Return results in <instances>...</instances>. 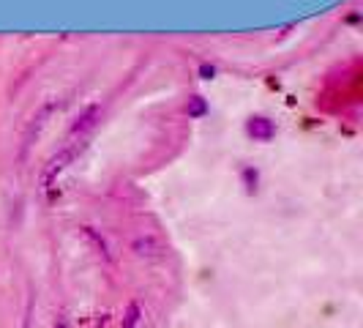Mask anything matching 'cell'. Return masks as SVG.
<instances>
[{
  "mask_svg": "<svg viewBox=\"0 0 363 328\" xmlns=\"http://www.w3.org/2000/svg\"><path fill=\"white\" fill-rule=\"evenodd\" d=\"M74 153H77V143H74L72 148H66V151H60L57 156H52V159H50V164H47V167H44V173H41V189H50V183H52L55 178H57V175L66 170V164L74 159Z\"/></svg>",
  "mask_w": 363,
  "mask_h": 328,
  "instance_id": "1",
  "label": "cell"
},
{
  "mask_svg": "<svg viewBox=\"0 0 363 328\" xmlns=\"http://www.w3.org/2000/svg\"><path fill=\"white\" fill-rule=\"evenodd\" d=\"M246 131H249V137L268 143L273 134H276V126H273V121H268V118H259V115H257V118H249Z\"/></svg>",
  "mask_w": 363,
  "mask_h": 328,
  "instance_id": "2",
  "label": "cell"
},
{
  "mask_svg": "<svg viewBox=\"0 0 363 328\" xmlns=\"http://www.w3.org/2000/svg\"><path fill=\"white\" fill-rule=\"evenodd\" d=\"M96 118H99V107H91L85 115H82V118H79V121H77V124H74L72 137H74V134H79V137H82L85 131H91V129L96 126Z\"/></svg>",
  "mask_w": 363,
  "mask_h": 328,
  "instance_id": "3",
  "label": "cell"
},
{
  "mask_svg": "<svg viewBox=\"0 0 363 328\" xmlns=\"http://www.w3.org/2000/svg\"><path fill=\"white\" fill-rule=\"evenodd\" d=\"M134 249H137V255H143V257L162 255V246H159L153 238H140V241H134Z\"/></svg>",
  "mask_w": 363,
  "mask_h": 328,
  "instance_id": "4",
  "label": "cell"
},
{
  "mask_svg": "<svg viewBox=\"0 0 363 328\" xmlns=\"http://www.w3.org/2000/svg\"><path fill=\"white\" fill-rule=\"evenodd\" d=\"M205 99L202 96H194V99H189V115L191 118H197V115H205Z\"/></svg>",
  "mask_w": 363,
  "mask_h": 328,
  "instance_id": "5",
  "label": "cell"
},
{
  "mask_svg": "<svg viewBox=\"0 0 363 328\" xmlns=\"http://www.w3.org/2000/svg\"><path fill=\"white\" fill-rule=\"evenodd\" d=\"M140 320V304H128V312L123 317V328H134Z\"/></svg>",
  "mask_w": 363,
  "mask_h": 328,
  "instance_id": "6",
  "label": "cell"
},
{
  "mask_svg": "<svg viewBox=\"0 0 363 328\" xmlns=\"http://www.w3.org/2000/svg\"><path fill=\"white\" fill-rule=\"evenodd\" d=\"M243 181L249 183V186H246L249 192H255V186H257V173H255V170H243Z\"/></svg>",
  "mask_w": 363,
  "mask_h": 328,
  "instance_id": "7",
  "label": "cell"
},
{
  "mask_svg": "<svg viewBox=\"0 0 363 328\" xmlns=\"http://www.w3.org/2000/svg\"><path fill=\"white\" fill-rule=\"evenodd\" d=\"M200 74H202V77H205V80H211V77L216 74V69H213V66H202Z\"/></svg>",
  "mask_w": 363,
  "mask_h": 328,
  "instance_id": "8",
  "label": "cell"
},
{
  "mask_svg": "<svg viewBox=\"0 0 363 328\" xmlns=\"http://www.w3.org/2000/svg\"><path fill=\"white\" fill-rule=\"evenodd\" d=\"M30 326H33V320H30V310H28V317H25V326L22 328H30Z\"/></svg>",
  "mask_w": 363,
  "mask_h": 328,
  "instance_id": "9",
  "label": "cell"
},
{
  "mask_svg": "<svg viewBox=\"0 0 363 328\" xmlns=\"http://www.w3.org/2000/svg\"><path fill=\"white\" fill-rule=\"evenodd\" d=\"M52 328H66V320H57V323H55Z\"/></svg>",
  "mask_w": 363,
  "mask_h": 328,
  "instance_id": "10",
  "label": "cell"
}]
</instances>
